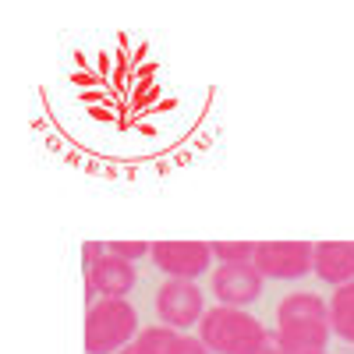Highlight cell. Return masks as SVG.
I'll return each instance as SVG.
<instances>
[{"label":"cell","mask_w":354,"mask_h":354,"mask_svg":"<svg viewBox=\"0 0 354 354\" xmlns=\"http://www.w3.org/2000/svg\"><path fill=\"white\" fill-rule=\"evenodd\" d=\"M330 330V301H322L312 290H294L277 305V340L287 354L326 351Z\"/></svg>","instance_id":"1"},{"label":"cell","mask_w":354,"mask_h":354,"mask_svg":"<svg viewBox=\"0 0 354 354\" xmlns=\"http://www.w3.org/2000/svg\"><path fill=\"white\" fill-rule=\"evenodd\" d=\"M198 337L213 354H252L262 340H270L266 326L245 308L216 305L202 315Z\"/></svg>","instance_id":"2"},{"label":"cell","mask_w":354,"mask_h":354,"mask_svg":"<svg viewBox=\"0 0 354 354\" xmlns=\"http://www.w3.org/2000/svg\"><path fill=\"white\" fill-rule=\"evenodd\" d=\"M138 330V312L128 298H100L85 315V351L88 354H117L131 347Z\"/></svg>","instance_id":"3"},{"label":"cell","mask_w":354,"mask_h":354,"mask_svg":"<svg viewBox=\"0 0 354 354\" xmlns=\"http://www.w3.org/2000/svg\"><path fill=\"white\" fill-rule=\"evenodd\" d=\"M156 315L170 330H192L205 315V294L195 280H167L156 290Z\"/></svg>","instance_id":"4"},{"label":"cell","mask_w":354,"mask_h":354,"mask_svg":"<svg viewBox=\"0 0 354 354\" xmlns=\"http://www.w3.org/2000/svg\"><path fill=\"white\" fill-rule=\"evenodd\" d=\"M315 245L308 241H262L255 245V270L270 280H298L312 270Z\"/></svg>","instance_id":"5"},{"label":"cell","mask_w":354,"mask_h":354,"mask_svg":"<svg viewBox=\"0 0 354 354\" xmlns=\"http://www.w3.org/2000/svg\"><path fill=\"white\" fill-rule=\"evenodd\" d=\"M149 255L174 280H195L209 270L213 245H205V241H156Z\"/></svg>","instance_id":"6"},{"label":"cell","mask_w":354,"mask_h":354,"mask_svg":"<svg viewBox=\"0 0 354 354\" xmlns=\"http://www.w3.org/2000/svg\"><path fill=\"white\" fill-rule=\"evenodd\" d=\"M262 280L266 277L255 270V262H220L213 273V294L220 298V305L241 308L262 294Z\"/></svg>","instance_id":"7"},{"label":"cell","mask_w":354,"mask_h":354,"mask_svg":"<svg viewBox=\"0 0 354 354\" xmlns=\"http://www.w3.org/2000/svg\"><path fill=\"white\" fill-rule=\"evenodd\" d=\"M85 277H88V290L103 294V298H124L135 287V266L121 255L103 252L93 266H85Z\"/></svg>","instance_id":"8"},{"label":"cell","mask_w":354,"mask_h":354,"mask_svg":"<svg viewBox=\"0 0 354 354\" xmlns=\"http://www.w3.org/2000/svg\"><path fill=\"white\" fill-rule=\"evenodd\" d=\"M312 270L319 280H326L333 287L354 283V245L351 241H322L315 245Z\"/></svg>","instance_id":"9"},{"label":"cell","mask_w":354,"mask_h":354,"mask_svg":"<svg viewBox=\"0 0 354 354\" xmlns=\"http://www.w3.org/2000/svg\"><path fill=\"white\" fill-rule=\"evenodd\" d=\"M330 330L333 337L354 344V283H344L330 298Z\"/></svg>","instance_id":"10"},{"label":"cell","mask_w":354,"mask_h":354,"mask_svg":"<svg viewBox=\"0 0 354 354\" xmlns=\"http://www.w3.org/2000/svg\"><path fill=\"white\" fill-rule=\"evenodd\" d=\"M138 354H177L181 351V337H177L170 326H149L135 337Z\"/></svg>","instance_id":"11"},{"label":"cell","mask_w":354,"mask_h":354,"mask_svg":"<svg viewBox=\"0 0 354 354\" xmlns=\"http://www.w3.org/2000/svg\"><path fill=\"white\" fill-rule=\"evenodd\" d=\"M213 255L220 262H255V245L252 241H216Z\"/></svg>","instance_id":"12"},{"label":"cell","mask_w":354,"mask_h":354,"mask_svg":"<svg viewBox=\"0 0 354 354\" xmlns=\"http://www.w3.org/2000/svg\"><path fill=\"white\" fill-rule=\"evenodd\" d=\"M106 252H110V255H121V259H128V262H135V259H142V255H149L153 245H145V241H106Z\"/></svg>","instance_id":"13"},{"label":"cell","mask_w":354,"mask_h":354,"mask_svg":"<svg viewBox=\"0 0 354 354\" xmlns=\"http://www.w3.org/2000/svg\"><path fill=\"white\" fill-rule=\"evenodd\" d=\"M252 354H287V347H283L277 337H270V340H262V344H259Z\"/></svg>","instance_id":"14"},{"label":"cell","mask_w":354,"mask_h":354,"mask_svg":"<svg viewBox=\"0 0 354 354\" xmlns=\"http://www.w3.org/2000/svg\"><path fill=\"white\" fill-rule=\"evenodd\" d=\"M117 354H138V347L131 344V347H124V351H117Z\"/></svg>","instance_id":"15"},{"label":"cell","mask_w":354,"mask_h":354,"mask_svg":"<svg viewBox=\"0 0 354 354\" xmlns=\"http://www.w3.org/2000/svg\"><path fill=\"white\" fill-rule=\"evenodd\" d=\"M308 354H326V351H308Z\"/></svg>","instance_id":"16"}]
</instances>
